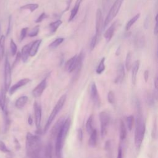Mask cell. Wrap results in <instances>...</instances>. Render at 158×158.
I'll return each instance as SVG.
<instances>
[{"mask_svg":"<svg viewBox=\"0 0 158 158\" xmlns=\"http://www.w3.org/2000/svg\"><path fill=\"white\" fill-rule=\"evenodd\" d=\"M62 22L60 20H57L56 22H52L49 24V28L51 30V32L55 33L58 28V27L62 24Z\"/></svg>","mask_w":158,"mask_h":158,"instance_id":"obj_29","label":"cell"},{"mask_svg":"<svg viewBox=\"0 0 158 158\" xmlns=\"http://www.w3.org/2000/svg\"><path fill=\"white\" fill-rule=\"evenodd\" d=\"M28 30V27L23 28L21 30L20 37H19V41H22V40H23V39L26 37V35H27Z\"/></svg>","mask_w":158,"mask_h":158,"instance_id":"obj_40","label":"cell"},{"mask_svg":"<svg viewBox=\"0 0 158 158\" xmlns=\"http://www.w3.org/2000/svg\"><path fill=\"white\" fill-rule=\"evenodd\" d=\"M104 62H105V57H102L96 69V73L98 74H101L104 70H105V64H104Z\"/></svg>","mask_w":158,"mask_h":158,"instance_id":"obj_33","label":"cell"},{"mask_svg":"<svg viewBox=\"0 0 158 158\" xmlns=\"http://www.w3.org/2000/svg\"><path fill=\"white\" fill-rule=\"evenodd\" d=\"M115 27H116V22H114L109 27V28L106 30V31L104 33V38H106L107 41H109L111 38H112L113 34L114 33V31L115 30Z\"/></svg>","mask_w":158,"mask_h":158,"instance_id":"obj_20","label":"cell"},{"mask_svg":"<svg viewBox=\"0 0 158 158\" xmlns=\"http://www.w3.org/2000/svg\"><path fill=\"white\" fill-rule=\"evenodd\" d=\"M40 30V26L39 25H36L35 26L34 28H32V30L28 33V35L30 37H34L37 36V35L38 34Z\"/></svg>","mask_w":158,"mask_h":158,"instance_id":"obj_37","label":"cell"},{"mask_svg":"<svg viewBox=\"0 0 158 158\" xmlns=\"http://www.w3.org/2000/svg\"><path fill=\"white\" fill-rule=\"evenodd\" d=\"M139 60H136L133 66H132V83L133 85H135L136 83V75H137V73L139 69Z\"/></svg>","mask_w":158,"mask_h":158,"instance_id":"obj_24","label":"cell"},{"mask_svg":"<svg viewBox=\"0 0 158 158\" xmlns=\"http://www.w3.org/2000/svg\"><path fill=\"white\" fill-rule=\"evenodd\" d=\"M93 117L92 115H91L88 118L86 122V131L89 134L94 130V128L93 127Z\"/></svg>","mask_w":158,"mask_h":158,"instance_id":"obj_28","label":"cell"},{"mask_svg":"<svg viewBox=\"0 0 158 158\" xmlns=\"http://www.w3.org/2000/svg\"><path fill=\"white\" fill-rule=\"evenodd\" d=\"M6 93L4 88L0 90V107L4 112L6 110Z\"/></svg>","mask_w":158,"mask_h":158,"instance_id":"obj_21","label":"cell"},{"mask_svg":"<svg viewBox=\"0 0 158 158\" xmlns=\"http://www.w3.org/2000/svg\"><path fill=\"white\" fill-rule=\"evenodd\" d=\"M99 120L101 123V133L102 138H104L107 132L109 125L110 117L109 114L106 111H102L99 114Z\"/></svg>","mask_w":158,"mask_h":158,"instance_id":"obj_7","label":"cell"},{"mask_svg":"<svg viewBox=\"0 0 158 158\" xmlns=\"http://www.w3.org/2000/svg\"><path fill=\"white\" fill-rule=\"evenodd\" d=\"M66 99H67V95L66 94H63L60 98L58 100L57 102L56 103V106H54V107L53 108L51 114L49 115L48 120H47V122H46V123L44 126V130H43V132L44 133H46L48 131V130H49V126L51 125V124L52 123V122H53L54 119L56 118V115H57V114L59 113V112L62 109V108L63 107L65 102V101H66Z\"/></svg>","mask_w":158,"mask_h":158,"instance_id":"obj_4","label":"cell"},{"mask_svg":"<svg viewBox=\"0 0 158 158\" xmlns=\"http://www.w3.org/2000/svg\"><path fill=\"white\" fill-rule=\"evenodd\" d=\"M0 151L4 153H7L10 152V150L6 146L5 143L2 141H0Z\"/></svg>","mask_w":158,"mask_h":158,"instance_id":"obj_41","label":"cell"},{"mask_svg":"<svg viewBox=\"0 0 158 158\" xmlns=\"http://www.w3.org/2000/svg\"><path fill=\"white\" fill-rule=\"evenodd\" d=\"M26 149L29 158H42L43 152L40 136L28 132L26 136Z\"/></svg>","mask_w":158,"mask_h":158,"instance_id":"obj_1","label":"cell"},{"mask_svg":"<svg viewBox=\"0 0 158 158\" xmlns=\"http://www.w3.org/2000/svg\"><path fill=\"white\" fill-rule=\"evenodd\" d=\"M135 43L137 44V46H143L144 43V37L142 35H138V36H136Z\"/></svg>","mask_w":158,"mask_h":158,"instance_id":"obj_39","label":"cell"},{"mask_svg":"<svg viewBox=\"0 0 158 158\" xmlns=\"http://www.w3.org/2000/svg\"><path fill=\"white\" fill-rule=\"evenodd\" d=\"M41 41H42L41 40H37L33 41L31 44L30 47V50H29V56H30L33 57L36 54Z\"/></svg>","mask_w":158,"mask_h":158,"instance_id":"obj_17","label":"cell"},{"mask_svg":"<svg viewBox=\"0 0 158 158\" xmlns=\"http://www.w3.org/2000/svg\"><path fill=\"white\" fill-rule=\"evenodd\" d=\"M77 55L73 56L69 60H68L65 63V69L70 73L74 72L75 69L76 65H77Z\"/></svg>","mask_w":158,"mask_h":158,"instance_id":"obj_14","label":"cell"},{"mask_svg":"<svg viewBox=\"0 0 158 158\" xmlns=\"http://www.w3.org/2000/svg\"><path fill=\"white\" fill-rule=\"evenodd\" d=\"M11 21H12V18H11V15L9 16V22H8V27H7V33L6 35H8L10 31V29H11Z\"/></svg>","mask_w":158,"mask_h":158,"instance_id":"obj_46","label":"cell"},{"mask_svg":"<svg viewBox=\"0 0 158 158\" xmlns=\"http://www.w3.org/2000/svg\"><path fill=\"white\" fill-rule=\"evenodd\" d=\"M140 16V14H137L136 15H135L133 17H132L127 23L126 27H125V29L127 31H128L130 30V28H131V27L135 23V22L139 19Z\"/></svg>","mask_w":158,"mask_h":158,"instance_id":"obj_31","label":"cell"},{"mask_svg":"<svg viewBox=\"0 0 158 158\" xmlns=\"http://www.w3.org/2000/svg\"><path fill=\"white\" fill-rule=\"evenodd\" d=\"M48 17V15H46V14L45 12H43L38 18L37 19L35 20V22L36 23H40V22H41L44 19L47 18Z\"/></svg>","mask_w":158,"mask_h":158,"instance_id":"obj_44","label":"cell"},{"mask_svg":"<svg viewBox=\"0 0 158 158\" xmlns=\"http://www.w3.org/2000/svg\"><path fill=\"white\" fill-rule=\"evenodd\" d=\"M97 131L96 129H94L93 131L90 133V137L88 140V144L90 147H95L97 143Z\"/></svg>","mask_w":158,"mask_h":158,"instance_id":"obj_25","label":"cell"},{"mask_svg":"<svg viewBox=\"0 0 158 158\" xmlns=\"http://www.w3.org/2000/svg\"><path fill=\"white\" fill-rule=\"evenodd\" d=\"M157 17L158 15H156V18H155V20H156V25H155V27L154 29V35L156 36L157 35L158 33V22H157Z\"/></svg>","mask_w":158,"mask_h":158,"instance_id":"obj_45","label":"cell"},{"mask_svg":"<svg viewBox=\"0 0 158 158\" xmlns=\"http://www.w3.org/2000/svg\"><path fill=\"white\" fill-rule=\"evenodd\" d=\"M125 67L128 71H129L131 67V52H128L127 54L125 60Z\"/></svg>","mask_w":158,"mask_h":158,"instance_id":"obj_34","label":"cell"},{"mask_svg":"<svg viewBox=\"0 0 158 158\" xmlns=\"http://www.w3.org/2000/svg\"><path fill=\"white\" fill-rule=\"evenodd\" d=\"M107 100L109 103L110 104H114L115 102V94L113 91H110L108 94H107Z\"/></svg>","mask_w":158,"mask_h":158,"instance_id":"obj_38","label":"cell"},{"mask_svg":"<svg viewBox=\"0 0 158 158\" xmlns=\"http://www.w3.org/2000/svg\"><path fill=\"white\" fill-rule=\"evenodd\" d=\"M144 80L146 82L148 80V78H149V71L148 70H145L144 71Z\"/></svg>","mask_w":158,"mask_h":158,"instance_id":"obj_49","label":"cell"},{"mask_svg":"<svg viewBox=\"0 0 158 158\" xmlns=\"http://www.w3.org/2000/svg\"><path fill=\"white\" fill-rule=\"evenodd\" d=\"M90 95L91 98L95 104L99 103V94L97 89V87L96 83L93 82L91 85V90H90Z\"/></svg>","mask_w":158,"mask_h":158,"instance_id":"obj_16","label":"cell"},{"mask_svg":"<svg viewBox=\"0 0 158 158\" xmlns=\"http://www.w3.org/2000/svg\"><path fill=\"white\" fill-rule=\"evenodd\" d=\"M154 86L156 89H157L158 88V78H157V76H156L155 79H154Z\"/></svg>","mask_w":158,"mask_h":158,"instance_id":"obj_50","label":"cell"},{"mask_svg":"<svg viewBox=\"0 0 158 158\" xmlns=\"http://www.w3.org/2000/svg\"><path fill=\"white\" fill-rule=\"evenodd\" d=\"M31 44H27L25 45L20 52V56H21V59L23 62H27L28 60V57H29V50H30V47Z\"/></svg>","mask_w":158,"mask_h":158,"instance_id":"obj_19","label":"cell"},{"mask_svg":"<svg viewBox=\"0 0 158 158\" xmlns=\"http://www.w3.org/2000/svg\"><path fill=\"white\" fill-rule=\"evenodd\" d=\"M70 123L71 121L70 118H66L56 137V141L55 144V154L58 158L61 157L62 148L64 144L65 138L70 129Z\"/></svg>","mask_w":158,"mask_h":158,"instance_id":"obj_2","label":"cell"},{"mask_svg":"<svg viewBox=\"0 0 158 158\" xmlns=\"http://www.w3.org/2000/svg\"><path fill=\"white\" fill-rule=\"evenodd\" d=\"M39 5L38 4H27L20 7V9H28L30 10L31 12H33L34 10L38 8Z\"/></svg>","mask_w":158,"mask_h":158,"instance_id":"obj_30","label":"cell"},{"mask_svg":"<svg viewBox=\"0 0 158 158\" xmlns=\"http://www.w3.org/2000/svg\"><path fill=\"white\" fill-rule=\"evenodd\" d=\"M83 52H81L78 56H77V65H76V67L75 69L74 70L75 72V78H77L79 76V73L81 71V67H82V65H83Z\"/></svg>","mask_w":158,"mask_h":158,"instance_id":"obj_13","label":"cell"},{"mask_svg":"<svg viewBox=\"0 0 158 158\" xmlns=\"http://www.w3.org/2000/svg\"><path fill=\"white\" fill-rule=\"evenodd\" d=\"M12 81L11 77V67L9 61L8 56L6 55L4 61V88L7 92L9 91Z\"/></svg>","mask_w":158,"mask_h":158,"instance_id":"obj_6","label":"cell"},{"mask_svg":"<svg viewBox=\"0 0 158 158\" xmlns=\"http://www.w3.org/2000/svg\"><path fill=\"white\" fill-rule=\"evenodd\" d=\"M28 123H29V125H31L32 123H33V119L31 118V117L30 115L28 117Z\"/></svg>","mask_w":158,"mask_h":158,"instance_id":"obj_51","label":"cell"},{"mask_svg":"<svg viewBox=\"0 0 158 158\" xmlns=\"http://www.w3.org/2000/svg\"><path fill=\"white\" fill-rule=\"evenodd\" d=\"M15 55H16V57H15V60H14V61L12 64L11 69L14 68L18 64V63L20 62V60L21 59V56H20V52H17Z\"/></svg>","mask_w":158,"mask_h":158,"instance_id":"obj_42","label":"cell"},{"mask_svg":"<svg viewBox=\"0 0 158 158\" xmlns=\"http://www.w3.org/2000/svg\"><path fill=\"white\" fill-rule=\"evenodd\" d=\"M10 52H11V55L12 56H14L17 51V47L16 44L15 43V42L14 41V40L12 39L10 40Z\"/></svg>","mask_w":158,"mask_h":158,"instance_id":"obj_35","label":"cell"},{"mask_svg":"<svg viewBox=\"0 0 158 158\" xmlns=\"http://www.w3.org/2000/svg\"><path fill=\"white\" fill-rule=\"evenodd\" d=\"M33 110H34V116H35V125L38 130L40 128L41 122V116H42V110L41 105L35 101L33 104Z\"/></svg>","mask_w":158,"mask_h":158,"instance_id":"obj_9","label":"cell"},{"mask_svg":"<svg viewBox=\"0 0 158 158\" xmlns=\"http://www.w3.org/2000/svg\"><path fill=\"white\" fill-rule=\"evenodd\" d=\"M83 1V0H77L76 2H75V6L73 7V8L72 9V10H71V13H70V15L69 17V19L68 20L69 22H71L76 16V15L78 13V9H79V7H80V6L81 3V2Z\"/></svg>","mask_w":158,"mask_h":158,"instance_id":"obj_22","label":"cell"},{"mask_svg":"<svg viewBox=\"0 0 158 158\" xmlns=\"http://www.w3.org/2000/svg\"><path fill=\"white\" fill-rule=\"evenodd\" d=\"M133 122H134V117L131 115H129L128 117H127V128L130 131H131L133 128Z\"/></svg>","mask_w":158,"mask_h":158,"instance_id":"obj_36","label":"cell"},{"mask_svg":"<svg viewBox=\"0 0 158 158\" xmlns=\"http://www.w3.org/2000/svg\"><path fill=\"white\" fill-rule=\"evenodd\" d=\"M98 40V39L97 38L96 36L94 35V36L93 37L91 41V43H90V48H91V50H93V49L95 48V46H96V44H97Z\"/></svg>","mask_w":158,"mask_h":158,"instance_id":"obj_43","label":"cell"},{"mask_svg":"<svg viewBox=\"0 0 158 158\" xmlns=\"http://www.w3.org/2000/svg\"><path fill=\"white\" fill-rule=\"evenodd\" d=\"M5 40H6V37L4 35L0 37V62H1L4 54Z\"/></svg>","mask_w":158,"mask_h":158,"instance_id":"obj_27","label":"cell"},{"mask_svg":"<svg viewBox=\"0 0 158 158\" xmlns=\"http://www.w3.org/2000/svg\"><path fill=\"white\" fill-rule=\"evenodd\" d=\"M78 138L80 141L82 140L83 138V131L81 128H79L78 130Z\"/></svg>","mask_w":158,"mask_h":158,"instance_id":"obj_47","label":"cell"},{"mask_svg":"<svg viewBox=\"0 0 158 158\" xmlns=\"http://www.w3.org/2000/svg\"><path fill=\"white\" fill-rule=\"evenodd\" d=\"M123 0H115L111 8L110 9L103 23V28H105L107 25L113 20V19L117 15Z\"/></svg>","mask_w":158,"mask_h":158,"instance_id":"obj_5","label":"cell"},{"mask_svg":"<svg viewBox=\"0 0 158 158\" xmlns=\"http://www.w3.org/2000/svg\"><path fill=\"white\" fill-rule=\"evenodd\" d=\"M127 128L124 122L121 120L120 121V138L121 140H123L127 137Z\"/></svg>","mask_w":158,"mask_h":158,"instance_id":"obj_26","label":"cell"},{"mask_svg":"<svg viewBox=\"0 0 158 158\" xmlns=\"http://www.w3.org/2000/svg\"><path fill=\"white\" fill-rule=\"evenodd\" d=\"M47 86L46 78L43 79L32 91V94L35 98H38L41 96Z\"/></svg>","mask_w":158,"mask_h":158,"instance_id":"obj_10","label":"cell"},{"mask_svg":"<svg viewBox=\"0 0 158 158\" xmlns=\"http://www.w3.org/2000/svg\"><path fill=\"white\" fill-rule=\"evenodd\" d=\"M64 39L63 38H58L57 39H56L54 41H53L49 45V48L51 49H54L57 48L59 45H60L63 41H64Z\"/></svg>","mask_w":158,"mask_h":158,"instance_id":"obj_32","label":"cell"},{"mask_svg":"<svg viewBox=\"0 0 158 158\" xmlns=\"http://www.w3.org/2000/svg\"><path fill=\"white\" fill-rule=\"evenodd\" d=\"M53 145L51 143H48L43 151L44 158H52L53 156Z\"/></svg>","mask_w":158,"mask_h":158,"instance_id":"obj_18","label":"cell"},{"mask_svg":"<svg viewBox=\"0 0 158 158\" xmlns=\"http://www.w3.org/2000/svg\"><path fill=\"white\" fill-rule=\"evenodd\" d=\"M103 17L102 12L100 9H98L96 14V36L98 39L102 33L103 30Z\"/></svg>","mask_w":158,"mask_h":158,"instance_id":"obj_8","label":"cell"},{"mask_svg":"<svg viewBox=\"0 0 158 158\" xmlns=\"http://www.w3.org/2000/svg\"><path fill=\"white\" fill-rule=\"evenodd\" d=\"M28 98L27 96H20L16 100V101L15 102V106L17 109H22L27 104V102L28 101Z\"/></svg>","mask_w":158,"mask_h":158,"instance_id":"obj_23","label":"cell"},{"mask_svg":"<svg viewBox=\"0 0 158 158\" xmlns=\"http://www.w3.org/2000/svg\"><path fill=\"white\" fill-rule=\"evenodd\" d=\"M117 158H122V149L120 146H119L118 149Z\"/></svg>","mask_w":158,"mask_h":158,"instance_id":"obj_48","label":"cell"},{"mask_svg":"<svg viewBox=\"0 0 158 158\" xmlns=\"http://www.w3.org/2000/svg\"><path fill=\"white\" fill-rule=\"evenodd\" d=\"M125 77V69H124V66L122 64H120L117 69V76L115 79L114 82L115 83H121Z\"/></svg>","mask_w":158,"mask_h":158,"instance_id":"obj_15","label":"cell"},{"mask_svg":"<svg viewBox=\"0 0 158 158\" xmlns=\"http://www.w3.org/2000/svg\"><path fill=\"white\" fill-rule=\"evenodd\" d=\"M30 81V80L29 78H23L18 81L15 84L10 86L9 89V93L10 95L13 94L17 90H18L20 88L22 87L23 86L27 85L28 82Z\"/></svg>","mask_w":158,"mask_h":158,"instance_id":"obj_11","label":"cell"},{"mask_svg":"<svg viewBox=\"0 0 158 158\" xmlns=\"http://www.w3.org/2000/svg\"><path fill=\"white\" fill-rule=\"evenodd\" d=\"M146 131V125L143 116L139 114L136 118V129L135 133V143L136 146L139 148L144 139Z\"/></svg>","mask_w":158,"mask_h":158,"instance_id":"obj_3","label":"cell"},{"mask_svg":"<svg viewBox=\"0 0 158 158\" xmlns=\"http://www.w3.org/2000/svg\"><path fill=\"white\" fill-rule=\"evenodd\" d=\"M64 121H65L64 117H61L56 122V123L54 124V125L53 126V127L51 130V137L52 138L56 137L57 134L59 132L62 125H63Z\"/></svg>","mask_w":158,"mask_h":158,"instance_id":"obj_12","label":"cell"}]
</instances>
